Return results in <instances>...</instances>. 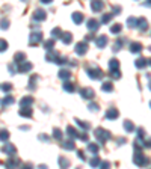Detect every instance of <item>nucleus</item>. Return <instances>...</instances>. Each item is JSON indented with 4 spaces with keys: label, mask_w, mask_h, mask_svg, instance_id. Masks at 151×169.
<instances>
[{
    "label": "nucleus",
    "mask_w": 151,
    "mask_h": 169,
    "mask_svg": "<svg viewBox=\"0 0 151 169\" xmlns=\"http://www.w3.org/2000/svg\"><path fill=\"white\" fill-rule=\"evenodd\" d=\"M82 95L86 97V98H92V97H94V92H92V89H83V91H82Z\"/></svg>",
    "instance_id": "423d86ee"
},
{
    "label": "nucleus",
    "mask_w": 151,
    "mask_h": 169,
    "mask_svg": "<svg viewBox=\"0 0 151 169\" xmlns=\"http://www.w3.org/2000/svg\"><path fill=\"white\" fill-rule=\"evenodd\" d=\"M0 139H2V140H6V139H8V131H2V133H0Z\"/></svg>",
    "instance_id": "412c9836"
},
{
    "label": "nucleus",
    "mask_w": 151,
    "mask_h": 169,
    "mask_svg": "<svg viewBox=\"0 0 151 169\" xmlns=\"http://www.w3.org/2000/svg\"><path fill=\"white\" fill-rule=\"evenodd\" d=\"M107 118H111V119H113V118H116L118 116V112L115 110V109H111L109 112H107V115H106Z\"/></svg>",
    "instance_id": "6e6552de"
},
{
    "label": "nucleus",
    "mask_w": 151,
    "mask_h": 169,
    "mask_svg": "<svg viewBox=\"0 0 151 169\" xmlns=\"http://www.w3.org/2000/svg\"><path fill=\"white\" fill-rule=\"evenodd\" d=\"M136 65H138V67H139V68H141V67H144V65H147V62H145V60H144V59H139V60H138V64H136Z\"/></svg>",
    "instance_id": "4be33fe9"
},
{
    "label": "nucleus",
    "mask_w": 151,
    "mask_h": 169,
    "mask_svg": "<svg viewBox=\"0 0 151 169\" xmlns=\"http://www.w3.org/2000/svg\"><path fill=\"white\" fill-rule=\"evenodd\" d=\"M109 168H111V166H109V163H103L100 169H109Z\"/></svg>",
    "instance_id": "cd10ccee"
},
{
    "label": "nucleus",
    "mask_w": 151,
    "mask_h": 169,
    "mask_svg": "<svg viewBox=\"0 0 151 169\" xmlns=\"http://www.w3.org/2000/svg\"><path fill=\"white\" fill-rule=\"evenodd\" d=\"M73 18H74L76 23H80V21H82V15H80V14H77V12L73 15Z\"/></svg>",
    "instance_id": "4468645a"
},
{
    "label": "nucleus",
    "mask_w": 151,
    "mask_h": 169,
    "mask_svg": "<svg viewBox=\"0 0 151 169\" xmlns=\"http://www.w3.org/2000/svg\"><path fill=\"white\" fill-rule=\"evenodd\" d=\"M17 163H18L17 160H9V162H8V165H6V168H8V169H14L15 166H17Z\"/></svg>",
    "instance_id": "9d476101"
},
{
    "label": "nucleus",
    "mask_w": 151,
    "mask_h": 169,
    "mask_svg": "<svg viewBox=\"0 0 151 169\" xmlns=\"http://www.w3.org/2000/svg\"><path fill=\"white\" fill-rule=\"evenodd\" d=\"M9 89H11L9 84H3V91H9Z\"/></svg>",
    "instance_id": "c85d7f7f"
},
{
    "label": "nucleus",
    "mask_w": 151,
    "mask_h": 169,
    "mask_svg": "<svg viewBox=\"0 0 151 169\" xmlns=\"http://www.w3.org/2000/svg\"><path fill=\"white\" fill-rule=\"evenodd\" d=\"M103 91H112V84H111V83H104V84H103Z\"/></svg>",
    "instance_id": "6ab92c4d"
},
{
    "label": "nucleus",
    "mask_w": 151,
    "mask_h": 169,
    "mask_svg": "<svg viewBox=\"0 0 151 169\" xmlns=\"http://www.w3.org/2000/svg\"><path fill=\"white\" fill-rule=\"evenodd\" d=\"M141 48H142V45H141L139 42H135V44H132V51L138 53V51H141Z\"/></svg>",
    "instance_id": "0eeeda50"
},
{
    "label": "nucleus",
    "mask_w": 151,
    "mask_h": 169,
    "mask_svg": "<svg viewBox=\"0 0 151 169\" xmlns=\"http://www.w3.org/2000/svg\"><path fill=\"white\" fill-rule=\"evenodd\" d=\"M68 165H70V163H68V160H67L65 157H61V159H59V166H61V169H67Z\"/></svg>",
    "instance_id": "39448f33"
},
{
    "label": "nucleus",
    "mask_w": 151,
    "mask_h": 169,
    "mask_svg": "<svg viewBox=\"0 0 151 169\" xmlns=\"http://www.w3.org/2000/svg\"><path fill=\"white\" fill-rule=\"evenodd\" d=\"M39 40H41V35L38 33V35H37V42H39ZM33 41H35V36L32 35V41H30V44H33Z\"/></svg>",
    "instance_id": "a878e982"
},
{
    "label": "nucleus",
    "mask_w": 151,
    "mask_h": 169,
    "mask_svg": "<svg viewBox=\"0 0 151 169\" xmlns=\"http://www.w3.org/2000/svg\"><path fill=\"white\" fill-rule=\"evenodd\" d=\"M12 101H14V100H12L11 97H6V98L2 101V104H9V103H12Z\"/></svg>",
    "instance_id": "aec40b11"
},
{
    "label": "nucleus",
    "mask_w": 151,
    "mask_h": 169,
    "mask_svg": "<svg viewBox=\"0 0 151 169\" xmlns=\"http://www.w3.org/2000/svg\"><path fill=\"white\" fill-rule=\"evenodd\" d=\"M92 8L97 9V11H100V9L103 8V3H92Z\"/></svg>",
    "instance_id": "f3484780"
},
{
    "label": "nucleus",
    "mask_w": 151,
    "mask_h": 169,
    "mask_svg": "<svg viewBox=\"0 0 151 169\" xmlns=\"http://www.w3.org/2000/svg\"><path fill=\"white\" fill-rule=\"evenodd\" d=\"M88 73H89V76H91L92 79H101V76H103V74H101V71H100L98 68H94V70H89Z\"/></svg>",
    "instance_id": "f03ea898"
},
{
    "label": "nucleus",
    "mask_w": 151,
    "mask_h": 169,
    "mask_svg": "<svg viewBox=\"0 0 151 169\" xmlns=\"http://www.w3.org/2000/svg\"><path fill=\"white\" fill-rule=\"evenodd\" d=\"M35 18H37V20H44V18H45V15H44V12H42V11H38V14L35 15Z\"/></svg>",
    "instance_id": "ddd939ff"
},
{
    "label": "nucleus",
    "mask_w": 151,
    "mask_h": 169,
    "mask_svg": "<svg viewBox=\"0 0 151 169\" xmlns=\"http://www.w3.org/2000/svg\"><path fill=\"white\" fill-rule=\"evenodd\" d=\"M86 48H88V47H86V44H85V42H80V44H77V45H76V51H77L79 54H83V53L86 51Z\"/></svg>",
    "instance_id": "7ed1b4c3"
},
{
    "label": "nucleus",
    "mask_w": 151,
    "mask_h": 169,
    "mask_svg": "<svg viewBox=\"0 0 151 169\" xmlns=\"http://www.w3.org/2000/svg\"><path fill=\"white\" fill-rule=\"evenodd\" d=\"M88 24H89V26H88L89 29H97V27H98V23H97L95 20H89Z\"/></svg>",
    "instance_id": "1a4fd4ad"
},
{
    "label": "nucleus",
    "mask_w": 151,
    "mask_h": 169,
    "mask_svg": "<svg viewBox=\"0 0 151 169\" xmlns=\"http://www.w3.org/2000/svg\"><path fill=\"white\" fill-rule=\"evenodd\" d=\"M106 41H107V40H106V36H100V40L97 41V45H98V47H104Z\"/></svg>",
    "instance_id": "f8f14e48"
},
{
    "label": "nucleus",
    "mask_w": 151,
    "mask_h": 169,
    "mask_svg": "<svg viewBox=\"0 0 151 169\" xmlns=\"http://www.w3.org/2000/svg\"><path fill=\"white\" fill-rule=\"evenodd\" d=\"M95 136H97V137H98V139H100L101 142H104V140H106V139L109 137V134H107V131H104V130H101V128L95 131Z\"/></svg>",
    "instance_id": "f257e3e1"
},
{
    "label": "nucleus",
    "mask_w": 151,
    "mask_h": 169,
    "mask_svg": "<svg viewBox=\"0 0 151 169\" xmlns=\"http://www.w3.org/2000/svg\"><path fill=\"white\" fill-rule=\"evenodd\" d=\"M65 91H74V86L73 84H68V83H65V88H64Z\"/></svg>",
    "instance_id": "393cba45"
},
{
    "label": "nucleus",
    "mask_w": 151,
    "mask_h": 169,
    "mask_svg": "<svg viewBox=\"0 0 151 169\" xmlns=\"http://www.w3.org/2000/svg\"><path fill=\"white\" fill-rule=\"evenodd\" d=\"M61 77H62V79H68V77H70V73H68V71H62V73H61Z\"/></svg>",
    "instance_id": "5701e85b"
},
{
    "label": "nucleus",
    "mask_w": 151,
    "mask_h": 169,
    "mask_svg": "<svg viewBox=\"0 0 151 169\" xmlns=\"http://www.w3.org/2000/svg\"><path fill=\"white\" fill-rule=\"evenodd\" d=\"M89 163H91V166H92V168H97V166L100 165V160H98V157H94Z\"/></svg>",
    "instance_id": "9b49d317"
},
{
    "label": "nucleus",
    "mask_w": 151,
    "mask_h": 169,
    "mask_svg": "<svg viewBox=\"0 0 151 169\" xmlns=\"http://www.w3.org/2000/svg\"><path fill=\"white\" fill-rule=\"evenodd\" d=\"M8 47V44L3 41V40H0V51H5V48Z\"/></svg>",
    "instance_id": "2eb2a0df"
},
{
    "label": "nucleus",
    "mask_w": 151,
    "mask_h": 169,
    "mask_svg": "<svg viewBox=\"0 0 151 169\" xmlns=\"http://www.w3.org/2000/svg\"><path fill=\"white\" fill-rule=\"evenodd\" d=\"M125 128H127L128 131H132V130H133V126H132V124H130V122L127 121V122H125Z\"/></svg>",
    "instance_id": "bb28decb"
},
{
    "label": "nucleus",
    "mask_w": 151,
    "mask_h": 169,
    "mask_svg": "<svg viewBox=\"0 0 151 169\" xmlns=\"http://www.w3.org/2000/svg\"><path fill=\"white\" fill-rule=\"evenodd\" d=\"M89 151L97 153V151H98V147H97V145H89Z\"/></svg>",
    "instance_id": "b1692460"
},
{
    "label": "nucleus",
    "mask_w": 151,
    "mask_h": 169,
    "mask_svg": "<svg viewBox=\"0 0 151 169\" xmlns=\"http://www.w3.org/2000/svg\"><path fill=\"white\" fill-rule=\"evenodd\" d=\"M135 162H136V165H139V166H144V165L147 163V160H144V157H142L139 153H136V156H135Z\"/></svg>",
    "instance_id": "20e7f679"
},
{
    "label": "nucleus",
    "mask_w": 151,
    "mask_h": 169,
    "mask_svg": "<svg viewBox=\"0 0 151 169\" xmlns=\"http://www.w3.org/2000/svg\"><path fill=\"white\" fill-rule=\"evenodd\" d=\"M30 103H32L30 97H26V100H23V101H21V104H23V106H27V104H30Z\"/></svg>",
    "instance_id": "a211bd4d"
},
{
    "label": "nucleus",
    "mask_w": 151,
    "mask_h": 169,
    "mask_svg": "<svg viewBox=\"0 0 151 169\" xmlns=\"http://www.w3.org/2000/svg\"><path fill=\"white\" fill-rule=\"evenodd\" d=\"M111 30H112V33H118V32L121 30V26H119V24H115V27H112Z\"/></svg>",
    "instance_id": "dca6fc26"
},
{
    "label": "nucleus",
    "mask_w": 151,
    "mask_h": 169,
    "mask_svg": "<svg viewBox=\"0 0 151 169\" xmlns=\"http://www.w3.org/2000/svg\"><path fill=\"white\" fill-rule=\"evenodd\" d=\"M23 169H32V166H29V165H27V166H26V168H24V166H23Z\"/></svg>",
    "instance_id": "c756f323"
}]
</instances>
